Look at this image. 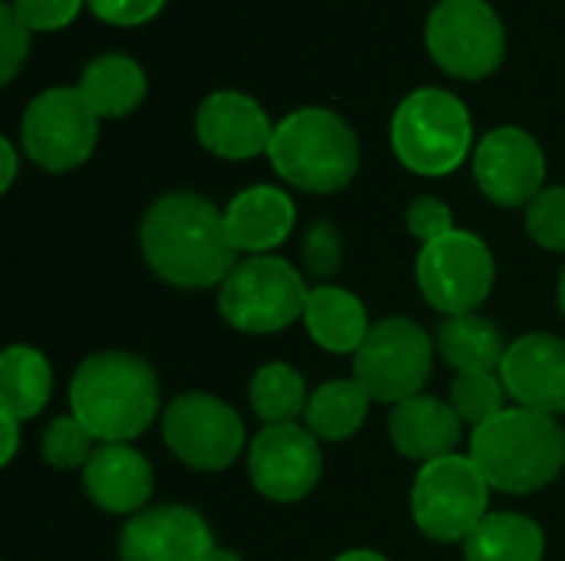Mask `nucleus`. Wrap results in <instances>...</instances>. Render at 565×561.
I'll use <instances>...</instances> for the list:
<instances>
[{
	"label": "nucleus",
	"mask_w": 565,
	"mask_h": 561,
	"mask_svg": "<svg viewBox=\"0 0 565 561\" xmlns=\"http://www.w3.org/2000/svg\"><path fill=\"white\" fill-rule=\"evenodd\" d=\"M543 529L520 513H490L463 542L467 561H543Z\"/></svg>",
	"instance_id": "nucleus-25"
},
{
	"label": "nucleus",
	"mask_w": 565,
	"mask_h": 561,
	"mask_svg": "<svg viewBox=\"0 0 565 561\" xmlns=\"http://www.w3.org/2000/svg\"><path fill=\"white\" fill-rule=\"evenodd\" d=\"M473 179L493 205L530 208L546 182V155L526 129L500 126L477 142Z\"/></svg>",
	"instance_id": "nucleus-14"
},
{
	"label": "nucleus",
	"mask_w": 565,
	"mask_h": 561,
	"mask_svg": "<svg viewBox=\"0 0 565 561\" xmlns=\"http://www.w3.org/2000/svg\"><path fill=\"white\" fill-rule=\"evenodd\" d=\"M86 7L113 26H142L156 20L166 0H86Z\"/></svg>",
	"instance_id": "nucleus-35"
},
{
	"label": "nucleus",
	"mask_w": 565,
	"mask_h": 561,
	"mask_svg": "<svg viewBox=\"0 0 565 561\" xmlns=\"http://www.w3.org/2000/svg\"><path fill=\"white\" fill-rule=\"evenodd\" d=\"M503 397H507V387L497 370L493 374H457L450 384V407L473 430L507 410Z\"/></svg>",
	"instance_id": "nucleus-28"
},
{
	"label": "nucleus",
	"mask_w": 565,
	"mask_h": 561,
	"mask_svg": "<svg viewBox=\"0 0 565 561\" xmlns=\"http://www.w3.org/2000/svg\"><path fill=\"white\" fill-rule=\"evenodd\" d=\"M83 489L96 509L136 516L152 496V466L129 443H99L83 466Z\"/></svg>",
	"instance_id": "nucleus-18"
},
{
	"label": "nucleus",
	"mask_w": 565,
	"mask_h": 561,
	"mask_svg": "<svg viewBox=\"0 0 565 561\" xmlns=\"http://www.w3.org/2000/svg\"><path fill=\"white\" fill-rule=\"evenodd\" d=\"M162 440L189 470L218 473L238 460L245 423L235 407L212 393H182L162 413Z\"/></svg>",
	"instance_id": "nucleus-12"
},
{
	"label": "nucleus",
	"mask_w": 565,
	"mask_h": 561,
	"mask_svg": "<svg viewBox=\"0 0 565 561\" xmlns=\"http://www.w3.org/2000/svg\"><path fill=\"white\" fill-rule=\"evenodd\" d=\"M53 390L50 360L26 344H10L0 357V413L13 420H33Z\"/></svg>",
	"instance_id": "nucleus-23"
},
{
	"label": "nucleus",
	"mask_w": 565,
	"mask_h": 561,
	"mask_svg": "<svg viewBox=\"0 0 565 561\" xmlns=\"http://www.w3.org/2000/svg\"><path fill=\"white\" fill-rule=\"evenodd\" d=\"M487 506L490 483L470 456L450 453L424 463L414 479V522L434 542H467L470 532L490 516Z\"/></svg>",
	"instance_id": "nucleus-7"
},
{
	"label": "nucleus",
	"mask_w": 565,
	"mask_h": 561,
	"mask_svg": "<svg viewBox=\"0 0 565 561\" xmlns=\"http://www.w3.org/2000/svg\"><path fill=\"white\" fill-rule=\"evenodd\" d=\"M30 26L13 13L10 3L0 7V79L13 83V76L20 73L26 53H30Z\"/></svg>",
	"instance_id": "nucleus-32"
},
{
	"label": "nucleus",
	"mask_w": 565,
	"mask_h": 561,
	"mask_svg": "<svg viewBox=\"0 0 565 561\" xmlns=\"http://www.w3.org/2000/svg\"><path fill=\"white\" fill-rule=\"evenodd\" d=\"M225 228L238 251L268 255L271 248L285 245L295 228V202L285 188L252 185L228 202Z\"/></svg>",
	"instance_id": "nucleus-20"
},
{
	"label": "nucleus",
	"mask_w": 565,
	"mask_h": 561,
	"mask_svg": "<svg viewBox=\"0 0 565 561\" xmlns=\"http://www.w3.org/2000/svg\"><path fill=\"white\" fill-rule=\"evenodd\" d=\"M248 400H252L255 417L265 427H281V423H295L298 417H305L308 390L295 367L265 364L255 370V377L248 384Z\"/></svg>",
	"instance_id": "nucleus-27"
},
{
	"label": "nucleus",
	"mask_w": 565,
	"mask_h": 561,
	"mask_svg": "<svg viewBox=\"0 0 565 561\" xmlns=\"http://www.w3.org/2000/svg\"><path fill=\"white\" fill-rule=\"evenodd\" d=\"M205 561H242V555H235V552H228V549H215Z\"/></svg>",
	"instance_id": "nucleus-39"
},
{
	"label": "nucleus",
	"mask_w": 565,
	"mask_h": 561,
	"mask_svg": "<svg viewBox=\"0 0 565 561\" xmlns=\"http://www.w3.org/2000/svg\"><path fill=\"white\" fill-rule=\"evenodd\" d=\"M526 231L546 251L565 255V185L543 188L526 208Z\"/></svg>",
	"instance_id": "nucleus-30"
},
{
	"label": "nucleus",
	"mask_w": 565,
	"mask_h": 561,
	"mask_svg": "<svg viewBox=\"0 0 565 561\" xmlns=\"http://www.w3.org/2000/svg\"><path fill=\"white\" fill-rule=\"evenodd\" d=\"M434 367V344L411 317H384L371 324L354 354V380L377 403H404L424 393Z\"/></svg>",
	"instance_id": "nucleus-8"
},
{
	"label": "nucleus",
	"mask_w": 565,
	"mask_h": 561,
	"mask_svg": "<svg viewBox=\"0 0 565 561\" xmlns=\"http://www.w3.org/2000/svg\"><path fill=\"white\" fill-rule=\"evenodd\" d=\"M493 281V255L473 231L454 228L450 235L427 241L417 255V288L427 304L447 317L477 314V308L490 298Z\"/></svg>",
	"instance_id": "nucleus-10"
},
{
	"label": "nucleus",
	"mask_w": 565,
	"mask_h": 561,
	"mask_svg": "<svg viewBox=\"0 0 565 561\" xmlns=\"http://www.w3.org/2000/svg\"><path fill=\"white\" fill-rule=\"evenodd\" d=\"M268 159L288 185L331 195L348 188L358 175L361 145L344 116L324 106H305L275 122Z\"/></svg>",
	"instance_id": "nucleus-4"
},
{
	"label": "nucleus",
	"mask_w": 565,
	"mask_h": 561,
	"mask_svg": "<svg viewBox=\"0 0 565 561\" xmlns=\"http://www.w3.org/2000/svg\"><path fill=\"white\" fill-rule=\"evenodd\" d=\"M275 122L255 103L248 93L238 89H218L202 99L195 112V136L205 152L228 159V162H245L271 145Z\"/></svg>",
	"instance_id": "nucleus-17"
},
{
	"label": "nucleus",
	"mask_w": 565,
	"mask_h": 561,
	"mask_svg": "<svg viewBox=\"0 0 565 561\" xmlns=\"http://www.w3.org/2000/svg\"><path fill=\"white\" fill-rule=\"evenodd\" d=\"M139 245L156 278L189 291L222 284L238 251L228 238L225 212L195 192L159 195L142 215Z\"/></svg>",
	"instance_id": "nucleus-1"
},
{
	"label": "nucleus",
	"mask_w": 565,
	"mask_h": 561,
	"mask_svg": "<svg viewBox=\"0 0 565 561\" xmlns=\"http://www.w3.org/2000/svg\"><path fill=\"white\" fill-rule=\"evenodd\" d=\"M510 344L493 321L480 314L447 317L437 331V350L457 374H493L503 364Z\"/></svg>",
	"instance_id": "nucleus-24"
},
{
	"label": "nucleus",
	"mask_w": 565,
	"mask_h": 561,
	"mask_svg": "<svg viewBox=\"0 0 565 561\" xmlns=\"http://www.w3.org/2000/svg\"><path fill=\"white\" fill-rule=\"evenodd\" d=\"M500 380L516 407L559 417L565 413V341L553 334L516 337L500 364Z\"/></svg>",
	"instance_id": "nucleus-16"
},
{
	"label": "nucleus",
	"mask_w": 565,
	"mask_h": 561,
	"mask_svg": "<svg viewBox=\"0 0 565 561\" xmlns=\"http://www.w3.org/2000/svg\"><path fill=\"white\" fill-rule=\"evenodd\" d=\"M344 241L331 222H315L305 235V268L311 278H331L341 268Z\"/></svg>",
	"instance_id": "nucleus-31"
},
{
	"label": "nucleus",
	"mask_w": 565,
	"mask_h": 561,
	"mask_svg": "<svg viewBox=\"0 0 565 561\" xmlns=\"http://www.w3.org/2000/svg\"><path fill=\"white\" fill-rule=\"evenodd\" d=\"M470 460L490 489L530 496L546 489L565 466V433L556 417L507 407L470 436Z\"/></svg>",
	"instance_id": "nucleus-3"
},
{
	"label": "nucleus",
	"mask_w": 565,
	"mask_h": 561,
	"mask_svg": "<svg viewBox=\"0 0 565 561\" xmlns=\"http://www.w3.org/2000/svg\"><path fill=\"white\" fill-rule=\"evenodd\" d=\"M301 321L311 341L324 347L328 354H358V347L364 344L371 331L367 311L358 301V294H351L348 288H334V284L311 288Z\"/></svg>",
	"instance_id": "nucleus-21"
},
{
	"label": "nucleus",
	"mask_w": 565,
	"mask_h": 561,
	"mask_svg": "<svg viewBox=\"0 0 565 561\" xmlns=\"http://www.w3.org/2000/svg\"><path fill=\"white\" fill-rule=\"evenodd\" d=\"M93 443H96L93 433L76 417H56L43 430L40 453H43V463L53 466V470H79L96 453Z\"/></svg>",
	"instance_id": "nucleus-29"
},
{
	"label": "nucleus",
	"mask_w": 565,
	"mask_h": 561,
	"mask_svg": "<svg viewBox=\"0 0 565 561\" xmlns=\"http://www.w3.org/2000/svg\"><path fill=\"white\" fill-rule=\"evenodd\" d=\"M99 136V116L83 99L79 86H53L33 96L20 119V145L43 172L79 169Z\"/></svg>",
	"instance_id": "nucleus-9"
},
{
	"label": "nucleus",
	"mask_w": 565,
	"mask_h": 561,
	"mask_svg": "<svg viewBox=\"0 0 565 561\" xmlns=\"http://www.w3.org/2000/svg\"><path fill=\"white\" fill-rule=\"evenodd\" d=\"M79 93L99 119H122L146 99V73L132 56L103 53L86 63L79 76Z\"/></svg>",
	"instance_id": "nucleus-22"
},
{
	"label": "nucleus",
	"mask_w": 565,
	"mask_h": 561,
	"mask_svg": "<svg viewBox=\"0 0 565 561\" xmlns=\"http://www.w3.org/2000/svg\"><path fill=\"white\" fill-rule=\"evenodd\" d=\"M387 433H391V443L397 446V453H404L407 460H417L424 466V463H434L457 450V443L463 436V420L457 417V410L447 400L417 393L391 410Z\"/></svg>",
	"instance_id": "nucleus-19"
},
{
	"label": "nucleus",
	"mask_w": 565,
	"mask_h": 561,
	"mask_svg": "<svg viewBox=\"0 0 565 561\" xmlns=\"http://www.w3.org/2000/svg\"><path fill=\"white\" fill-rule=\"evenodd\" d=\"M334 561H391V559H384L381 552H371V549H354V552L338 555Z\"/></svg>",
	"instance_id": "nucleus-38"
},
{
	"label": "nucleus",
	"mask_w": 565,
	"mask_h": 561,
	"mask_svg": "<svg viewBox=\"0 0 565 561\" xmlns=\"http://www.w3.org/2000/svg\"><path fill=\"white\" fill-rule=\"evenodd\" d=\"M70 417H76L96 443H129L159 417V377L136 354H93L70 380Z\"/></svg>",
	"instance_id": "nucleus-2"
},
{
	"label": "nucleus",
	"mask_w": 565,
	"mask_h": 561,
	"mask_svg": "<svg viewBox=\"0 0 565 561\" xmlns=\"http://www.w3.org/2000/svg\"><path fill=\"white\" fill-rule=\"evenodd\" d=\"M391 145L404 169L437 179L460 169L473 149V119L463 99L440 86L404 96L391 119Z\"/></svg>",
	"instance_id": "nucleus-5"
},
{
	"label": "nucleus",
	"mask_w": 565,
	"mask_h": 561,
	"mask_svg": "<svg viewBox=\"0 0 565 561\" xmlns=\"http://www.w3.org/2000/svg\"><path fill=\"white\" fill-rule=\"evenodd\" d=\"M407 228H411V235L420 238L424 245H427V241H437V238H444V235L454 231V212H450V205H444L440 198L420 195V198H414V205L407 208Z\"/></svg>",
	"instance_id": "nucleus-34"
},
{
	"label": "nucleus",
	"mask_w": 565,
	"mask_h": 561,
	"mask_svg": "<svg viewBox=\"0 0 565 561\" xmlns=\"http://www.w3.org/2000/svg\"><path fill=\"white\" fill-rule=\"evenodd\" d=\"M559 311H563V317H565V268H563V278H559Z\"/></svg>",
	"instance_id": "nucleus-40"
},
{
	"label": "nucleus",
	"mask_w": 565,
	"mask_h": 561,
	"mask_svg": "<svg viewBox=\"0 0 565 561\" xmlns=\"http://www.w3.org/2000/svg\"><path fill=\"white\" fill-rule=\"evenodd\" d=\"M305 278L275 255H252L218 284V311L242 334H275L305 317Z\"/></svg>",
	"instance_id": "nucleus-6"
},
{
	"label": "nucleus",
	"mask_w": 565,
	"mask_h": 561,
	"mask_svg": "<svg viewBox=\"0 0 565 561\" xmlns=\"http://www.w3.org/2000/svg\"><path fill=\"white\" fill-rule=\"evenodd\" d=\"M434 63L457 79H483L507 56V30L487 0H440L424 30Z\"/></svg>",
	"instance_id": "nucleus-11"
},
{
	"label": "nucleus",
	"mask_w": 565,
	"mask_h": 561,
	"mask_svg": "<svg viewBox=\"0 0 565 561\" xmlns=\"http://www.w3.org/2000/svg\"><path fill=\"white\" fill-rule=\"evenodd\" d=\"M215 549L209 522L189 506L142 509L119 536L122 561H205Z\"/></svg>",
	"instance_id": "nucleus-15"
},
{
	"label": "nucleus",
	"mask_w": 565,
	"mask_h": 561,
	"mask_svg": "<svg viewBox=\"0 0 565 561\" xmlns=\"http://www.w3.org/2000/svg\"><path fill=\"white\" fill-rule=\"evenodd\" d=\"M321 466L318 436L298 423L262 427L248 446L252 486L271 503H298L311 496L321 479Z\"/></svg>",
	"instance_id": "nucleus-13"
},
{
	"label": "nucleus",
	"mask_w": 565,
	"mask_h": 561,
	"mask_svg": "<svg viewBox=\"0 0 565 561\" xmlns=\"http://www.w3.org/2000/svg\"><path fill=\"white\" fill-rule=\"evenodd\" d=\"M83 3H86V0H10L13 13H17L30 30H40V33L70 26V23L79 17Z\"/></svg>",
	"instance_id": "nucleus-33"
},
{
	"label": "nucleus",
	"mask_w": 565,
	"mask_h": 561,
	"mask_svg": "<svg viewBox=\"0 0 565 561\" xmlns=\"http://www.w3.org/2000/svg\"><path fill=\"white\" fill-rule=\"evenodd\" d=\"M0 155H3V179H0V188L7 192L17 179V149L10 139H0Z\"/></svg>",
	"instance_id": "nucleus-37"
},
{
	"label": "nucleus",
	"mask_w": 565,
	"mask_h": 561,
	"mask_svg": "<svg viewBox=\"0 0 565 561\" xmlns=\"http://www.w3.org/2000/svg\"><path fill=\"white\" fill-rule=\"evenodd\" d=\"M0 427H3V453H0V463L7 466L13 456H17V436H20V420L0 413Z\"/></svg>",
	"instance_id": "nucleus-36"
},
{
	"label": "nucleus",
	"mask_w": 565,
	"mask_h": 561,
	"mask_svg": "<svg viewBox=\"0 0 565 561\" xmlns=\"http://www.w3.org/2000/svg\"><path fill=\"white\" fill-rule=\"evenodd\" d=\"M367 407H371V397L364 393V387L358 380H331L308 397L305 427L318 440L341 443L364 427Z\"/></svg>",
	"instance_id": "nucleus-26"
}]
</instances>
